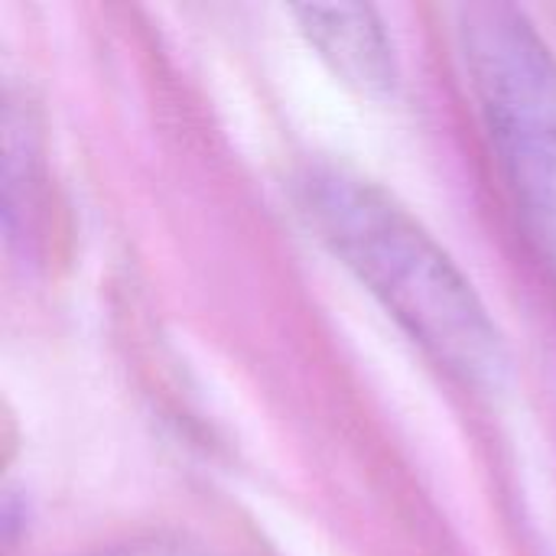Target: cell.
I'll list each match as a JSON object with an SVG mask.
<instances>
[{"mask_svg": "<svg viewBox=\"0 0 556 556\" xmlns=\"http://www.w3.org/2000/svg\"><path fill=\"white\" fill-rule=\"evenodd\" d=\"M300 212L443 371L472 388L498 384L508 358L489 309L407 208L329 166L300 182Z\"/></svg>", "mask_w": 556, "mask_h": 556, "instance_id": "6da1fadb", "label": "cell"}, {"mask_svg": "<svg viewBox=\"0 0 556 556\" xmlns=\"http://www.w3.org/2000/svg\"><path fill=\"white\" fill-rule=\"evenodd\" d=\"M469 81L521 225L556 277V59L511 3H472L459 20Z\"/></svg>", "mask_w": 556, "mask_h": 556, "instance_id": "7a4b0ae2", "label": "cell"}, {"mask_svg": "<svg viewBox=\"0 0 556 556\" xmlns=\"http://www.w3.org/2000/svg\"><path fill=\"white\" fill-rule=\"evenodd\" d=\"M300 33L319 59L352 91L388 98L397 88V59L381 16L365 3H306L293 7Z\"/></svg>", "mask_w": 556, "mask_h": 556, "instance_id": "3957f363", "label": "cell"}]
</instances>
